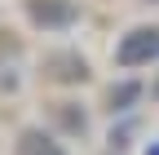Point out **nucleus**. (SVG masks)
<instances>
[{
    "instance_id": "obj_6",
    "label": "nucleus",
    "mask_w": 159,
    "mask_h": 155,
    "mask_svg": "<svg viewBox=\"0 0 159 155\" xmlns=\"http://www.w3.org/2000/svg\"><path fill=\"white\" fill-rule=\"evenodd\" d=\"M53 115L62 120V129H66V133H84V111H71V102H62Z\"/></svg>"
},
{
    "instance_id": "obj_5",
    "label": "nucleus",
    "mask_w": 159,
    "mask_h": 155,
    "mask_svg": "<svg viewBox=\"0 0 159 155\" xmlns=\"http://www.w3.org/2000/svg\"><path fill=\"white\" fill-rule=\"evenodd\" d=\"M137 98H142V84H119L111 89V111H128Z\"/></svg>"
},
{
    "instance_id": "obj_1",
    "label": "nucleus",
    "mask_w": 159,
    "mask_h": 155,
    "mask_svg": "<svg viewBox=\"0 0 159 155\" xmlns=\"http://www.w3.org/2000/svg\"><path fill=\"white\" fill-rule=\"evenodd\" d=\"M150 58H159V27H137L115 49V62L119 67H142V62H150Z\"/></svg>"
},
{
    "instance_id": "obj_2",
    "label": "nucleus",
    "mask_w": 159,
    "mask_h": 155,
    "mask_svg": "<svg viewBox=\"0 0 159 155\" xmlns=\"http://www.w3.org/2000/svg\"><path fill=\"white\" fill-rule=\"evenodd\" d=\"M35 27H71L75 22V5L71 0H31L27 5Z\"/></svg>"
},
{
    "instance_id": "obj_7",
    "label": "nucleus",
    "mask_w": 159,
    "mask_h": 155,
    "mask_svg": "<svg viewBox=\"0 0 159 155\" xmlns=\"http://www.w3.org/2000/svg\"><path fill=\"white\" fill-rule=\"evenodd\" d=\"M146 155H159V146H155V151H146Z\"/></svg>"
},
{
    "instance_id": "obj_3",
    "label": "nucleus",
    "mask_w": 159,
    "mask_h": 155,
    "mask_svg": "<svg viewBox=\"0 0 159 155\" xmlns=\"http://www.w3.org/2000/svg\"><path fill=\"white\" fill-rule=\"evenodd\" d=\"M44 71L53 75V80H62V84H75V80L89 75V62H84L80 53H53L49 62H44Z\"/></svg>"
},
{
    "instance_id": "obj_4",
    "label": "nucleus",
    "mask_w": 159,
    "mask_h": 155,
    "mask_svg": "<svg viewBox=\"0 0 159 155\" xmlns=\"http://www.w3.org/2000/svg\"><path fill=\"white\" fill-rule=\"evenodd\" d=\"M13 155H66L62 146H57L49 133H40V129H22V138H18V151Z\"/></svg>"
},
{
    "instance_id": "obj_8",
    "label": "nucleus",
    "mask_w": 159,
    "mask_h": 155,
    "mask_svg": "<svg viewBox=\"0 0 159 155\" xmlns=\"http://www.w3.org/2000/svg\"><path fill=\"white\" fill-rule=\"evenodd\" d=\"M146 5H159V0H146Z\"/></svg>"
}]
</instances>
